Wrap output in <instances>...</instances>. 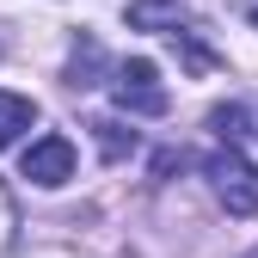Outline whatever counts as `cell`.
<instances>
[{
	"mask_svg": "<svg viewBox=\"0 0 258 258\" xmlns=\"http://www.w3.org/2000/svg\"><path fill=\"white\" fill-rule=\"evenodd\" d=\"M111 99L129 111V117H166V86H160V68L148 55H136V61H117L111 68Z\"/></svg>",
	"mask_w": 258,
	"mask_h": 258,
	"instance_id": "1",
	"label": "cell"
},
{
	"mask_svg": "<svg viewBox=\"0 0 258 258\" xmlns=\"http://www.w3.org/2000/svg\"><path fill=\"white\" fill-rule=\"evenodd\" d=\"M203 172H209V184H215V197H221L228 215H258V166L246 154H234V142L221 154H209Z\"/></svg>",
	"mask_w": 258,
	"mask_h": 258,
	"instance_id": "2",
	"label": "cell"
},
{
	"mask_svg": "<svg viewBox=\"0 0 258 258\" xmlns=\"http://www.w3.org/2000/svg\"><path fill=\"white\" fill-rule=\"evenodd\" d=\"M25 178L31 184H68L74 178V142L68 136H43V142H31L25 148Z\"/></svg>",
	"mask_w": 258,
	"mask_h": 258,
	"instance_id": "3",
	"label": "cell"
},
{
	"mask_svg": "<svg viewBox=\"0 0 258 258\" xmlns=\"http://www.w3.org/2000/svg\"><path fill=\"white\" fill-rule=\"evenodd\" d=\"M31 123H37V105H31L25 92H0V148H13Z\"/></svg>",
	"mask_w": 258,
	"mask_h": 258,
	"instance_id": "4",
	"label": "cell"
},
{
	"mask_svg": "<svg viewBox=\"0 0 258 258\" xmlns=\"http://www.w3.org/2000/svg\"><path fill=\"white\" fill-rule=\"evenodd\" d=\"M184 19V0H129V25L136 31H172Z\"/></svg>",
	"mask_w": 258,
	"mask_h": 258,
	"instance_id": "5",
	"label": "cell"
},
{
	"mask_svg": "<svg viewBox=\"0 0 258 258\" xmlns=\"http://www.w3.org/2000/svg\"><path fill=\"white\" fill-rule=\"evenodd\" d=\"M166 37H172V55L184 61V74H209L215 61H221V55H215V49H209V43L197 37V31H178V25H172Z\"/></svg>",
	"mask_w": 258,
	"mask_h": 258,
	"instance_id": "6",
	"label": "cell"
},
{
	"mask_svg": "<svg viewBox=\"0 0 258 258\" xmlns=\"http://www.w3.org/2000/svg\"><path fill=\"white\" fill-rule=\"evenodd\" d=\"M99 68H105V49L92 43V37H80V49H74V61H68V86H74V92H80V86H99V80H92Z\"/></svg>",
	"mask_w": 258,
	"mask_h": 258,
	"instance_id": "7",
	"label": "cell"
},
{
	"mask_svg": "<svg viewBox=\"0 0 258 258\" xmlns=\"http://www.w3.org/2000/svg\"><path fill=\"white\" fill-rule=\"evenodd\" d=\"M209 129H215L221 142H234L240 129H246V111H240V105H215V111H209Z\"/></svg>",
	"mask_w": 258,
	"mask_h": 258,
	"instance_id": "8",
	"label": "cell"
},
{
	"mask_svg": "<svg viewBox=\"0 0 258 258\" xmlns=\"http://www.w3.org/2000/svg\"><path fill=\"white\" fill-rule=\"evenodd\" d=\"M99 129V148H105V160H123L129 148H136V136H123V123H92Z\"/></svg>",
	"mask_w": 258,
	"mask_h": 258,
	"instance_id": "9",
	"label": "cell"
},
{
	"mask_svg": "<svg viewBox=\"0 0 258 258\" xmlns=\"http://www.w3.org/2000/svg\"><path fill=\"white\" fill-rule=\"evenodd\" d=\"M13 234H19V209H13V197H7V184H0V252L13 246Z\"/></svg>",
	"mask_w": 258,
	"mask_h": 258,
	"instance_id": "10",
	"label": "cell"
},
{
	"mask_svg": "<svg viewBox=\"0 0 258 258\" xmlns=\"http://www.w3.org/2000/svg\"><path fill=\"white\" fill-rule=\"evenodd\" d=\"M240 13H246V19H252V25H258V0H240Z\"/></svg>",
	"mask_w": 258,
	"mask_h": 258,
	"instance_id": "11",
	"label": "cell"
},
{
	"mask_svg": "<svg viewBox=\"0 0 258 258\" xmlns=\"http://www.w3.org/2000/svg\"><path fill=\"white\" fill-rule=\"evenodd\" d=\"M246 258H258V246H252V252H246Z\"/></svg>",
	"mask_w": 258,
	"mask_h": 258,
	"instance_id": "12",
	"label": "cell"
}]
</instances>
